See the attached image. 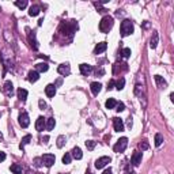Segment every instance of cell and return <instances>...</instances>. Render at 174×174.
<instances>
[{"instance_id": "obj_1", "label": "cell", "mask_w": 174, "mask_h": 174, "mask_svg": "<svg viewBox=\"0 0 174 174\" xmlns=\"http://www.w3.org/2000/svg\"><path fill=\"white\" fill-rule=\"evenodd\" d=\"M113 23H114V20H113L112 16H109V15L103 16L102 20L99 22V30L102 33H109V30L113 27Z\"/></svg>"}, {"instance_id": "obj_2", "label": "cell", "mask_w": 174, "mask_h": 174, "mask_svg": "<svg viewBox=\"0 0 174 174\" xmlns=\"http://www.w3.org/2000/svg\"><path fill=\"white\" fill-rule=\"evenodd\" d=\"M133 33V23L131 22L129 19H125L121 22V36L123 37H126L129 34Z\"/></svg>"}, {"instance_id": "obj_3", "label": "cell", "mask_w": 174, "mask_h": 174, "mask_svg": "<svg viewBox=\"0 0 174 174\" xmlns=\"http://www.w3.org/2000/svg\"><path fill=\"white\" fill-rule=\"evenodd\" d=\"M126 145H128V139L126 137H121L118 139V142L114 144V147H113V150H114V152H124L126 148Z\"/></svg>"}, {"instance_id": "obj_4", "label": "cell", "mask_w": 174, "mask_h": 174, "mask_svg": "<svg viewBox=\"0 0 174 174\" xmlns=\"http://www.w3.org/2000/svg\"><path fill=\"white\" fill-rule=\"evenodd\" d=\"M56 158H55V155L53 154H44L42 155V158H41V162L44 166H46V167H50L52 164L55 163Z\"/></svg>"}, {"instance_id": "obj_5", "label": "cell", "mask_w": 174, "mask_h": 174, "mask_svg": "<svg viewBox=\"0 0 174 174\" xmlns=\"http://www.w3.org/2000/svg\"><path fill=\"white\" fill-rule=\"evenodd\" d=\"M30 124V120H29V114L26 112H22L19 114V125L22 126V128H27Z\"/></svg>"}, {"instance_id": "obj_6", "label": "cell", "mask_w": 174, "mask_h": 174, "mask_svg": "<svg viewBox=\"0 0 174 174\" xmlns=\"http://www.w3.org/2000/svg\"><path fill=\"white\" fill-rule=\"evenodd\" d=\"M113 125H114V131L116 132H123L124 131V121L118 117L113 118Z\"/></svg>"}, {"instance_id": "obj_7", "label": "cell", "mask_w": 174, "mask_h": 174, "mask_svg": "<svg viewBox=\"0 0 174 174\" xmlns=\"http://www.w3.org/2000/svg\"><path fill=\"white\" fill-rule=\"evenodd\" d=\"M107 163H110V158L109 156H102V158H99V159L95 161V167L97 169H103Z\"/></svg>"}, {"instance_id": "obj_8", "label": "cell", "mask_w": 174, "mask_h": 174, "mask_svg": "<svg viewBox=\"0 0 174 174\" xmlns=\"http://www.w3.org/2000/svg\"><path fill=\"white\" fill-rule=\"evenodd\" d=\"M57 71L60 75H63V76H67V75H69V72H71V68H69V65L68 64H60L57 68Z\"/></svg>"}, {"instance_id": "obj_9", "label": "cell", "mask_w": 174, "mask_h": 174, "mask_svg": "<svg viewBox=\"0 0 174 174\" xmlns=\"http://www.w3.org/2000/svg\"><path fill=\"white\" fill-rule=\"evenodd\" d=\"M79 68H80L82 75H84V76H88V75L93 72V67L88 65V64H80L79 65Z\"/></svg>"}, {"instance_id": "obj_10", "label": "cell", "mask_w": 174, "mask_h": 174, "mask_svg": "<svg viewBox=\"0 0 174 174\" xmlns=\"http://www.w3.org/2000/svg\"><path fill=\"white\" fill-rule=\"evenodd\" d=\"M140 162H142V152L135 151L133 152V155H132V164L133 166H139Z\"/></svg>"}, {"instance_id": "obj_11", "label": "cell", "mask_w": 174, "mask_h": 174, "mask_svg": "<svg viewBox=\"0 0 174 174\" xmlns=\"http://www.w3.org/2000/svg\"><path fill=\"white\" fill-rule=\"evenodd\" d=\"M45 93H46V95H48L49 98L55 97V94H56V86H55V84H48V86L45 87Z\"/></svg>"}, {"instance_id": "obj_12", "label": "cell", "mask_w": 174, "mask_h": 174, "mask_svg": "<svg viewBox=\"0 0 174 174\" xmlns=\"http://www.w3.org/2000/svg\"><path fill=\"white\" fill-rule=\"evenodd\" d=\"M44 128H45V120H44V117H38L36 121V129L38 132H42Z\"/></svg>"}, {"instance_id": "obj_13", "label": "cell", "mask_w": 174, "mask_h": 174, "mask_svg": "<svg viewBox=\"0 0 174 174\" xmlns=\"http://www.w3.org/2000/svg\"><path fill=\"white\" fill-rule=\"evenodd\" d=\"M107 48V44L106 42H99L97 46H95V49H94V53L95 55H99V53H102V52H105Z\"/></svg>"}, {"instance_id": "obj_14", "label": "cell", "mask_w": 174, "mask_h": 174, "mask_svg": "<svg viewBox=\"0 0 174 174\" xmlns=\"http://www.w3.org/2000/svg\"><path fill=\"white\" fill-rule=\"evenodd\" d=\"M12 91H14V86L11 82H6L4 83V93H6L7 97H11L12 95Z\"/></svg>"}, {"instance_id": "obj_15", "label": "cell", "mask_w": 174, "mask_h": 174, "mask_svg": "<svg viewBox=\"0 0 174 174\" xmlns=\"http://www.w3.org/2000/svg\"><path fill=\"white\" fill-rule=\"evenodd\" d=\"M90 87H91V93L94 94V95H98V93L101 91V83H98V82H93V83L90 84Z\"/></svg>"}, {"instance_id": "obj_16", "label": "cell", "mask_w": 174, "mask_h": 174, "mask_svg": "<svg viewBox=\"0 0 174 174\" xmlns=\"http://www.w3.org/2000/svg\"><path fill=\"white\" fill-rule=\"evenodd\" d=\"M27 79H29V82L34 83V82H37L39 79V74L37 71H30L29 75H27Z\"/></svg>"}, {"instance_id": "obj_17", "label": "cell", "mask_w": 174, "mask_h": 174, "mask_svg": "<svg viewBox=\"0 0 174 174\" xmlns=\"http://www.w3.org/2000/svg\"><path fill=\"white\" fill-rule=\"evenodd\" d=\"M36 69H37V72H46L49 69V65L46 64V63H38V64L36 65Z\"/></svg>"}, {"instance_id": "obj_18", "label": "cell", "mask_w": 174, "mask_h": 174, "mask_svg": "<svg viewBox=\"0 0 174 174\" xmlns=\"http://www.w3.org/2000/svg\"><path fill=\"white\" fill-rule=\"evenodd\" d=\"M55 125H56V121L53 117H50V118H48L45 121V128L48 129V131H52V129L55 128Z\"/></svg>"}, {"instance_id": "obj_19", "label": "cell", "mask_w": 174, "mask_h": 174, "mask_svg": "<svg viewBox=\"0 0 174 174\" xmlns=\"http://www.w3.org/2000/svg\"><path fill=\"white\" fill-rule=\"evenodd\" d=\"M72 156H74L75 159H82V156H83V154H82V150L79 148V147H75L74 150H72Z\"/></svg>"}, {"instance_id": "obj_20", "label": "cell", "mask_w": 174, "mask_h": 174, "mask_svg": "<svg viewBox=\"0 0 174 174\" xmlns=\"http://www.w3.org/2000/svg\"><path fill=\"white\" fill-rule=\"evenodd\" d=\"M18 98H19L22 102H25L26 98H27V91H26L25 88H19V90H18Z\"/></svg>"}, {"instance_id": "obj_21", "label": "cell", "mask_w": 174, "mask_h": 174, "mask_svg": "<svg viewBox=\"0 0 174 174\" xmlns=\"http://www.w3.org/2000/svg\"><path fill=\"white\" fill-rule=\"evenodd\" d=\"M39 14V7L38 6H31L29 10V15L30 16H37Z\"/></svg>"}, {"instance_id": "obj_22", "label": "cell", "mask_w": 174, "mask_h": 174, "mask_svg": "<svg viewBox=\"0 0 174 174\" xmlns=\"http://www.w3.org/2000/svg\"><path fill=\"white\" fill-rule=\"evenodd\" d=\"M11 171H12L14 174H22V167H20V164H18V163L11 164Z\"/></svg>"}, {"instance_id": "obj_23", "label": "cell", "mask_w": 174, "mask_h": 174, "mask_svg": "<svg viewBox=\"0 0 174 174\" xmlns=\"http://www.w3.org/2000/svg\"><path fill=\"white\" fill-rule=\"evenodd\" d=\"M156 45H158V33H154V37H152L151 41H150V46H151L152 49H155Z\"/></svg>"}, {"instance_id": "obj_24", "label": "cell", "mask_w": 174, "mask_h": 174, "mask_svg": "<svg viewBox=\"0 0 174 174\" xmlns=\"http://www.w3.org/2000/svg\"><path fill=\"white\" fill-rule=\"evenodd\" d=\"M155 82L158 83L159 87H163V88L166 87V82H164V79H162L159 75H155Z\"/></svg>"}, {"instance_id": "obj_25", "label": "cell", "mask_w": 174, "mask_h": 174, "mask_svg": "<svg viewBox=\"0 0 174 174\" xmlns=\"http://www.w3.org/2000/svg\"><path fill=\"white\" fill-rule=\"evenodd\" d=\"M30 140H31V136H30V135H26L25 137L22 139V142H20V145H19V147H20V150H23V147H25V145L27 144V143H29Z\"/></svg>"}, {"instance_id": "obj_26", "label": "cell", "mask_w": 174, "mask_h": 174, "mask_svg": "<svg viewBox=\"0 0 174 174\" xmlns=\"http://www.w3.org/2000/svg\"><path fill=\"white\" fill-rule=\"evenodd\" d=\"M105 105H106L107 109H113V107H114V106L117 105V102H116L114 99H113V98H109V99L106 101V103H105Z\"/></svg>"}, {"instance_id": "obj_27", "label": "cell", "mask_w": 174, "mask_h": 174, "mask_svg": "<svg viewBox=\"0 0 174 174\" xmlns=\"http://www.w3.org/2000/svg\"><path fill=\"white\" fill-rule=\"evenodd\" d=\"M162 142H163V136H162L161 133H156V135H155V145L159 147V145L162 144Z\"/></svg>"}, {"instance_id": "obj_28", "label": "cell", "mask_w": 174, "mask_h": 174, "mask_svg": "<svg viewBox=\"0 0 174 174\" xmlns=\"http://www.w3.org/2000/svg\"><path fill=\"white\" fill-rule=\"evenodd\" d=\"M124 86H125V79H124V77H121V79H120V80L116 83V88L120 91V90H123V88H124Z\"/></svg>"}, {"instance_id": "obj_29", "label": "cell", "mask_w": 174, "mask_h": 174, "mask_svg": "<svg viewBox=\"0 0 174 174\" xmlns=\"http://www.w3.org/2000/svg\"><path fill=\"white\" fill-rule=\"evenodd\" d=\"M15 6L18 7V8H20V10H23V8H26V6H27V1L26 0H22V1H15Z\"/></svg>"}, {"instance_id": "obj_30", "label": "cell", "mask_w": 174, "mask_h": 174, "mask_svg": "<svg viewBox=\"0 0 174 174\" xmlns=\"http://www.w3.org/2000/svg\"><path fill=\"white\" fill-rule=\"evenodd\" d=\"M65 136H58V139H57V147L58 148H61L63 145H64V143H65Z\"/></svg>"}, {"instance_id": "obj_31", "label": "cell", "mask_w": 174, "mask_h": 174, "mask_svg": "<svg viewBox=\"0 0 174 174\" xmlns=\"http://www.w3.org/2000/svg\"><path fill=\"white\" fill-rule=\"evenodd\" d=\"M63 163H64V164L71 163V154H69V152H67V154L63 156Z\"/></svg>"}, {"instance_id": "obj_32", "label": "cell", "mask_w": 174, "mask_h": 174, "mask_svg": "<svg viewBox=\"0 0 174 174\" xmlns=\"http://www.w3.org/2000/svg\"><path fill=\"white\" fill-rule=\"evenodd\" d=\"M121 55H123L124 58H128L129 56H131V49H129V48H124L123 50H121Z\"/></svg>"}, {"instance_id": "obj_33", "label": "cell", "mask_w": 174, "mask_h": 174, "mask_svg": "<svg viewBox=\"0 0 174 174\" xmlns=\"http://www.w3.org/2000/svg\"><path fill=\"white\" fill-rule=\"evenodd\" d=\"M95 144H97V143L94 142V140H87V142H86V147H87L88 150H94Z\"/></svg>"}, {"instance_id": "obj_34", "label": "cell", "mask_w": 174, "mask_h": 174, "mask_svg": "<svg viewBox=\"0 0 174 174\" xmlns=\"http://www.w3.org/2000/svg\"><path fill=\"white\" fill-rule=\"evenodd\" d=\"M148 143L147 142H142L140 144H139V148H142V150H148Z\"/></svg>"}, {"instance_id": "obj_35", "label": "cell", "mask_w": 174, "mask_h": 174, "mask_svg": "<svg viewBox=\"0 0 174 174\" xmlns=\"http://www.w3.org/2000/svg\"><path fill=\"white\" fill-rule=\"evenodd\" d=\"M116 106H117V112H123V110L124 109H125V105H124V103L123 102H120V103H117V105H116Z\"/></svg>"}, {"instance_id": "obj_36", "label": "cell", "mask_w": 174, "mask_h": 174, "mask_svg": "<svg viewBox=\"0 0 174 174\" xmlns=\"http://www.w3.org/2000/svg\"><path fill=\"white\" fill-rule=\"evenodd\" d=\"M38 105H39V109H41V110H44V109L46 107V103L44 102L42 99H39V101H38Z\"/></svg>"}, {"instance_id": "obj_37", "label": "cell", "mask_w": 174, "mask_h": 174, "mask_svg": "<svg viewBox=\"0 0 174 174\" xmlns=\"http://www.w3.org/2000/svg\"><path fill=\"white\" fill-rule=\"evenodd\" d=\"M114 84H116V83H114V80H110L109 83H107V90H112Z\"/></svg>"}, {"instance_id": "obj_38", "label": "cell", "mask_w": 174, "mask_h": 174, "mask_svg": "<svg viewBox=\"0 0 174 174\" xmlns=\"http://www.w3.org/2000/svg\"><path fill=\"white\" fill-rule=\"evenodd\" d=\"M4 159H6V152L0 151V162H3Z\"/></svg>"}, {"instance_id": "obj_39", "label": "cell", "mask_w": 174, "mask_h": 174, "mask_svg": "<svg viewBox=\"0 0 174 174\" xmlns=\"http://www.w3.org/2000/svg\"><path fill=\"white\" fill-rule=\"evenodd\" d=\"M94 6H95V7H101V4H99V3H94ZM105 11H106V10L101 8V12H105Z\"/></svg>"}, {"instance_id": "obj_40", "label": "cell", "mask_w": 174, "mask_h": 174, "mask_svg": "<svg viewBox=\"0 0 174 174\" xmlns=\"http://www.w3.org/2000/svg\"><path fill=\"white\" fill-rule=\"evenodd\" d=\"M102 174H112V169H107V170H105Z\"/></svg>"}, {"instance_id": "obj_41", "label": "cell", "mask_w": 174, "mask_h": 174, "mask_svg": "<svg viewBox=\"0 0 174 174\" xmlns=\"http://www.w3.org/2000/svg\"><path fill=\"white\" fill-rule=\"evenodd\" d=\"M48 140H49V136H45V137H42V142H44V143H48Z\"/></svg>"}, {"instance_id": "obj_42", "label": "cell", "mask_w": 174, "mask_h": 174, "mask_svg": "<svg viewBox=\"0 0 174 174\" xmlns=\"http://www.w3.org/2000/svg\"><path fill=\"white\" fill-rule=\"evenodd\" d=\"M128 126H129V128H132V120H131V118L128 120Z\"/></svg>"}, {"instance_id": "obj_43", "label": "cell", "mask_w": 174, "mask_h": 174, "mask_svg": "<svg viewBox=\"0 0 174 174\" xmlns=\"http://www.w3.org/2000/svg\"><path fill=\"white\" fill-rule=\"evenodd\" d=\"M87 174H93V173H87Z\"/></svg>"}]
</instances>
